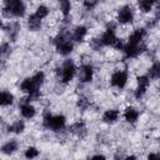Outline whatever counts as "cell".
Wrapping results in <instances>:
<instances>
[{"label": "cell", "mask_w": 160, "mask_h": 160, "mask_svg": "<svg viewBox=\"0 0 160 160\" xmlns=\"http://www.w3.org/2000/svg\"><path fill=\"white\" fill-rule=\"evenodd\" d=\"M41 126L44 130L60 132L68 128V118L61 112L54 114L50 110H46L41 116Z\"/></svg>", "instance_id": "6da1fadb"}, {"label": "cell", "mask_w": 160, "mask_h": 160, "mask_svg": "<svg viewBox=\"0 0 160 160\" xmlns=\"http://www.w3.org/2000/svg\"><path fill=\"white\" fill-rule=\"evenodd\" d=\"M78 69H79V66L76 65V62L74 61V59L66 58L58 66V69L55 70L56 79L59 80V82L61 85H64V86L65 85H69V84H71L76 79Z\"/></svg>", "instance_id": "7a4b0ae2"}, {"label": "cell", "mask_w": 160, "mask_h": 160, "mask_svg": "<svg viewBox=\"0 0 160 160\" xmlns=\"http://www.w3.org/2000/svg\"><path fill=\"white\" fill-rule=\"evenodd\" d=\"M2 18L4 19H22L26 16L28 6L24 0H2Z\"/></svg>", "instance_id": "3957f363"}, {"label": "cell", "mask_w": 160, "mask_h": 160, "mask_svg": "<svg viewBox=\"0 0 160 160\" xmlns=\"http://www.w3.org/2000/svg\"><path fill=\"white\" fill-rule=\"evenodd\" d=\"M98 39L102 45V48H112L115 42L120 39L118 36V22H114V21L108 22L102 32L98 36Z\"/></svg>", "instance_id": "277c9868"}, {"label": "cell", "mask_w": 160, "mask_h": 160, "mask_svg": "<svg viewBox=\"0 0 160 160\" xmlns=\"http://www.w3.org/2000/svg\"><path fill=\"white\" fill-rule=\"evenodd\" d=\"M130 74L126 69H116L109 76V85L115 90H124L129 84Z\"/></svg>", "instance_id": "5b68a950"}, {"label": "cell", "mask_w": 160, "mask_h": 160, "mask_svg": "<svg viewBox=\"0 0 160 160\" xmlns=\"http://www.w3.org/2000/svg\"><path fill=\"white\" fill-rule=\"evenodd\" d=\"M18 111H19V115L20 118L25 119V120H32L36 118L38 115V109L36 106L34 105V102L31 100H29L26 96L21 98L19 100V104H18Z\"/></svg>", "instance_id": "8992f818"}, {"label": "cell", "mask_w": 160, "mask_h": 160, "mask_svg": "<svg viewBox=\"0 0 160 160\" xmlns=\"http://www.w3.org/2000/svg\"><path fill=\"white\" fill-rule=\"evenodd\" d=\"M94 78H95V66L90 61L81 62L78 69V75H76L78 81L81 85H86L92 82Z\"/></svg>", "instance_id": "52a82bcc"}, {"label": "cell", "mask_w": 160, "mask_h": 160, "mask_svg": "<svg viewBox=\"0 0 160 160\" xmlns=\"http://www.w3.org/2000/svg\"><path fill=\"white\" fill-rule=\"evenodd\" d=\"M116 22L120 25H131L135 21V10L132 9L131 5L125 4L122 6H120L116 11Z\"/></svg>", "instance_id": "ba28073f"}, {"label": "cell", "mask_w": 160, "mask_h": 160, "mask_svg": "<svg viewBox=\"0 0 160 160\" xmlns=\"http://www.w3.org/2000/svg\"><path fill=\"white\" fill-rule=\"evenodd\" d=\"M148 49L146 44H140V45H136V44H131V42H125L124 44V48L121 50L122 55L125 59H136L139 58L142 52H145Z\"/></svg>", "instance_id": "9c48e42d"}, {"label": "cell", "mask_w": 160, "mask_h": 160, "mask_svg": "<svg viewBox=\"0 0 160 160\" xmlns=\"http://www.w3.org/2000/svg\"><path fill=\"white\" fill-rule=\"evenodd\" d=\"M20 30H21V24L16 20L15 21L8 20V22H5V21L2 22V31L8 36V40L10 42H15L19 39Z\"/></svg>", "instance_id": "30bf717a"}, {"label": "cell", "mask_w": 160, "mask_h": 160, "mask_svg": "<svg viewBox=\"0 0 160 160\" xmlns=\"http://www.w3.org/2000/svg\"><path fill=\"white\" fill-rule=\"evenodd\" d=\"M121 116L124 119V121L129 125H135L141 116V112L138 108H135L134 105H126L121 112Z\"/></svg>", "instance_id": "8fae6325"}, {"label": "cell", "mask_w": 160, "mask_h": 160, "mask_svg": "<svg viewBox=\"0 0 160 160\" xmlns=\"http://www.w3.org/2000/svg\"><path fill=\"white\" fill-rule=\"evenodd\" d=\"M89 35V28L84 24H79L76 26H74L71 30H70V36H71V40L75 42V44H81L84 42V40L88 38Z\"/></svg>", "instance_id": "7c38bea8"}, {"label": "cell", "mask_w": 160, "mask_h": 160, "mask_svg": "<svg viewBox=\"0 0 160 160\" xmlns=\"http://www.w3.org/2000/svg\"><path fill=\"white\" fill-rule=\"evenodd\" d=\"M146 38H148V29L141 26V28H136L131 32H129L126 40H128V42L140 45V44H145Z\"/></svg>", "instance_id": "4fadbf2b"}, {"label": "cell", "mask_w": 160, "mask_h": 160, "mask_svg": "<svg viewBox=\"0 0 160 160\" xmlns=\"http://www.w3.org/2000/svg\"><path fill=\"white\" fill-rule=\"evenodd\" d=\"M20 150V142L18 139L12 138V139H8L6 141H4L1 144L0 151L4 156H12L14 154H16Z\"/></svg>", "instance_id": "5bb4252c"}, {"label": "cell", "mask_w": 160, "mask_h": 160, "mask_svg": "<svg viewBox=\"0 0 160 160\" xmlns=\"http://www.w3.org/2000/svg\"><path fill=\"white\" fill-rule=\"evenodd\" d=\"M120 118H121V112L118 108H108L101 114V121L104 124H108V125L116 124L120 120Z\"/></svg>", "instance_id": "9a60e30c"}, {"label": "cell", "mask_w": 160, "mask_h": 160, "mask_svg": "<svg viewBox=\"0 0 160 160\" xmlns=\"http://www.w3.org/2000/svg\"><path fill=\"white\" fill-rule=\"evenodd\" d=\"M5 130L8 134H14V135H21L26 130V124L25 119H15L11 122H8L5 125Z\"/></svg>", "instance_id": "2e32d148"}, {"label": "cell", "mask_w": 160, "mask_h": 160, "mask_svg": "<svg viewBox=\"0 0 160 160\" xmlns=\"http://www.w3.org/2000/svg\"><path fill=\"white\" fill-rule=\"evenodd\" d=\"M69 132H71L72 135L78 136V138H82L86 135L88 132V128H86V122L82 120H78L75 122H72L69 128Z\"/></svg>", "instance_id": "e0dca14e"}, {"label": "cell", "mask_w": 160, "mask_h": 160, "mask_svg": "<svg viewBox=\"0 0 160 160\" xmlns=\"http://www.w3.org/2000/svg\"><path fill=\"white\" fill-rule=\"evenodd\" d=\"M15 95L12 91L8 90V89H2L1 90V94H0V105L2 109H6V108H11L14 104H15Z\"/></svg>", "instance_id": "ac0fdd59"}, {"label": "cell", "mask_w": 160, "mask_h": 160, "mask_svg": "<svg viewBox=\"0 0 160 160\" xmlns=\"http://www.w3.org/2000/svg\"><path fill=\"white\" fill-rule=\"evenodd\" d=\"M26 28L29 31L31 32H36V31H40L42 29V20L39 19L34 12L30 14L28 18H26Z\"/></svg>", "instance_id": "d6986e66"}, {"label": "cell", "mask_w": 160, "mask_h": 160, "mask_svg": "<svg viewBox=\"0 0 160 160\" xmlns=\"http://www.w3.org/2000/svg\"><path fill=\"white\" fill-rule=\"evenodd\" d=\"M156 6V0H138V9L141 14L151 12Z\"/></svg>", "instance_id": "ffe728a7"}, {"label": "cell", "mask_w": 160, "mask_h": 160, "mask_svg": "<svg viewBox=\"0 0 160 160\" xmlns=\"http://www.w3.org/2000/svg\"><path fill=\"white\" fill-rule=\"evenodd\" d=\"M59 11L62 16V19H69L71 10H72V4L71 0H59Z\"/></svg>", "instance_id": "44dd1931"}, {"label": "cell", "mask_w": 160, "mask_h": 160, "mask_svg": "<svg viewBox=\"0 0 160 160\" xmlns=\"http://www.w3.org/2000/svg\"><path fill=\"white\" fill-rule=\"evenodd\" d=\"M40 149L38 148V146H35V145H28L24 150H22V156L25 158V159H29V160H31V159H36V158H39L40 156Z\"/></svg>", "instance_id": "7402d4cb"}, {"label": "cell", "mask_w": 160, "mask_h": 160, "mask_svg": "<svg viewBox=\"0 0 160 160\" xmlns=\"http://www.w3.org/2000/svg\"><path fill=\"white\" fill-rule=\"evenodd\" d=\"M50 8L46 5V4H39V5H36V8H35V10H34V14L39 18V19H41L42 21L45 20V19H48L49 18V15H50Z\"/></svg>", "instance_id": "603a6c76"}, {"label": "cell", "mask_w": 160, "mask_h": 160, "mask_svg": "<svg viewBox=\"0 0 160 160\" xmlns=\"http://www.w3.org/2000/svg\"><path fill=\"white\" fill-rule=\"evenodd\" d=\"M12 52V42H10L9 40H4L0 45V54H1V59L2 61H5Z\"/></svg>", "instance_id": "cb8c5ba5"}, {"label": "cell", "mask_w": 160, "mask_h": 160, "mask_svg": "<svg viewBox=\"0 0 160 160\" xmlns=\"http://www.w3.org/2000/svg\"><path fill=\"white\" fill-rule=\"evenodd\" d=\"M151 80H160V60L154 61L146 72Z\"/></svg>", "instance_id": "d4e9b609"}, {"label": "cell", "mask_w": 160, "mask_h": 160, "mask_svg": "<svg viewBox=\"0 0 160 160\" xmlns=\"http://www.w3.org/2000/svg\"><path fill=\"white\" fill-rule=\"evenodd\" d=\"M76 108L79 110H81V111H86V110H89L91 108V101L89 100V98L81 95L76 100Z\"/></svg>", "instance_id": "484cf974"}, {"label": "cell", "mask_w": 160, "mask_h": 160, "mask_svg": "<svg viewBox=\"0 0 160 160\" xmlns=\"http://www.w3.org/2000/svg\"><path fill=\"white\" fill-rule=\"evenodd\" d=\"M100 0H82V8L86 11H92L98 8Z\"/></svg>", "instance_id": "4316f807"}, {"label": "cell", "mask_w": 160, "mask_h": 160, "mask_svg": "<svg viewBox=\"0 0 160 160\" xmlns=\"http://www.w3.org/2000/svg\"><path fill=\"white\" fill-rule=\"evenodd\" d=\"M154 19L159 22L160 21V4H156L155 9H154Z\"/></svg>", "instance_id": "83f0119b"}, {"label": "cell", "mask_w": 160, "mask_h": 160, "mask_svg": "<svg viewBox=\"0 0 160 160\" xmlns=\"http://www.w3.org/2000/svg\"><path fill=\"white\" fill-rule=\"evenodd\" d=\"M148 159H160V151L159 152H149L146 155Z\"/></svg>", "instance_id": "f1b7e54d"}, {"label": "cell", "mask_w": 160, "mask_h": 160, "mask_svg": "<svg viewBox=\"0 0 160 160\" xmlns=\"http://www.w3.org/2000/svg\"><path fill=\"white\" fill-rule=\"evenodd\" d=\"M90 158H91V159H105L106 156H105L104 154H94V155H91Z\"/></svg>", "instance_id": "f546056e"}, {"label": "cell", "mask_w": 160, "mask_h": 160, "mask_svg": "<svg viewBox=\"0 0 160 160\" xmlns=\"http://www.w3.org/2000/svg\"><path fill=\"white\" fill-rule=\"evenodd\" d=\"M156 4H160V0H156Z\"/></svg>", "instance_id": "4dcf8cb0"}, {"label": "cell", "mask_w": 160, "mask_h": 160, "mask_svg": "<svg viewBox=\"0 0 160 160\" xmlns=\"http://www.w3.org/2000/svg\"><path fill=\"white\" fill-rule=\"evenodd\" d=\"M159 89H160V80H159Z\"/></svg>", "instance_id": "1f68e13d"}, {"label": "cell", "mask_w": 160, "mask_h": 160, "mask_svg": "<svg viewBox=\"0 0 160 160\" xmlns=\"http://www.w3.org/2000/svg\"><path fill=\"white\" fill-rule=\"evenodd\" d=\"M24 1H29V0H24Z\"/></svg>", "instance_id": "d6a6232c"}, {"label": "cell", "mask_w": 160, "mask_h": 160, "mask_svg": "<svg viewBox=\"0 0 160 160\" xmlns=\"http://www.w3.org/2000/svg\"><path fill=\"white\" fill-rule=\"evenodd\" d=\"M58 1H59V0H58Z\"/></svg>", "instance_id": "836d02e7"}]
</instances>
